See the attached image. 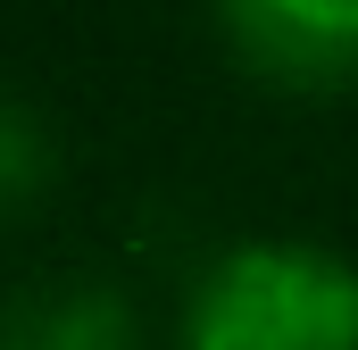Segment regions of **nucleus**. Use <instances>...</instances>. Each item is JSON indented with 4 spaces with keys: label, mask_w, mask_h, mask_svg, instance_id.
<instances>
[{
    "label": "nucleus",
    "mask_w": 358,
    "mask_h": 350,
    "mask_svg": "<svg viewBox=\"0 0 358 350\" xmlns=\"http://www.w3.org/2000/svg\"><path fill=\"white\" fill-rule=\"evenodd\" d=\"M250 67L283 84H334L358 67V0H217Z\"/></svg>",
    "instance_id": "obj_2"
},
{
    "label": "nucleus",
    "mask_w": 358,
    "mask_h": 350,
    "mask_svg": "<svg viewBox=\"0 0 358 350\" xmlns=\"http://www.w3.org/2000/svg\"><path fill=\"white\" fill-rule=\"evenodd\" d=\"M0 350H134V309L117 284L50 275L0 300Z\"/></svg>",
    "instance_id": "obj_3"
},
{
    "label": "nucleus",
    "mask_w": 358,
    "mask_h": 350,
    "mask_svg": "<svg viewBox=\"0 0 358 350\" xmlns=\"http://www.w3.org/2000/svg\"><path fill=\"white\" fill-rule=\"evenodd\" d=\"M42 183V125H34V108L25 100H8L0 92V209L8 200H25Z\"/></svg>",
    "instance_id": "obj_4"
},
{
    "label": "nucleus",
    "mask_w": 358,
    "mask_h": 350,
    "mask_svg": "<svg viewBox=\"0 0 358 350\" xmlns=\"http://www.w3.org/2000/svg\"><path fill=\"white\" fill-rule=\"evenodd\" d=\"M183 350H358V267L317 242H242L192 284Z\"/></svg>",
    "instance_id": "obj_1"
}]
</instances>
